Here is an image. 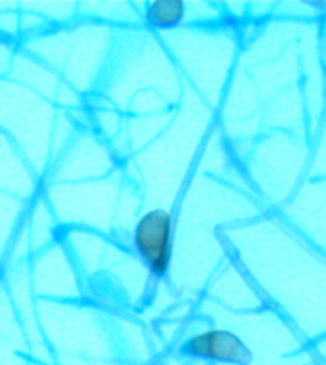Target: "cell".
Instances as JSON below:
<instances>
[{"instance_id": "6da1fadb", "label": "cell", "mask_w": 326, "mask_h": 365, "mask_svg": "<svg viewBox=\"0 0 326 365\" xmlns=\"http://www.w3.org/2000/svg\"><path fill=\"white\" fill-rule=\"evenodd\" d=\"M132 245L149 276L164 279L174 258V216L167 209H151L140 216L132 234Z\"/></svg>"}, {"instance_id": "7a4b0ae2", "label": "cell", "mask_w": 326, "mask_h": 365, "mask_svg": "<svg viewBox=\"0 0 326 365\" xmlns=\"http://www.w3.org/2000/svg\"><path fill=\"white\" fill-rule=\"evenodd\" d=\"M179 354L224 364L246 365L252 361V352L243 339L227 329H206L191 335L179 344Z\"/></svg>"}, {"instance_id": "3957f363", "label": "cell", "mask_w": 326, "mask_h": 365, "mask_svg": "<svg viewBox=\"0 0 326 365\" xmlns=\"http://www.w3.org/2000/svg\"><path fill=\"white\" fill-rule=\"evenodd\" d=\"M185 18V4L182 0H154L145 10V19L154 29H174Z\"/></svg>"}]
</instances>
